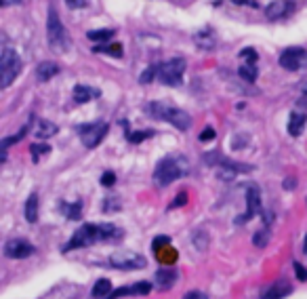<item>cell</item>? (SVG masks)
Segmentation results:
<instances>
[{
  "label": "cell",
  "instance_id": "ee69618b",
  "mask_svg": "<svg viewBox=\"0 0 307 299\" xmlns=\"http://www.w3.org/2000/svg\"><path fill=\"white\" fill-rule=\"evenodd\" d=\"M301 93L307 97V80H305V82H301Z\"/></svg>",
  "mask_w": 307,
  "mask_h": 299
},
{
  "label": "cell",
  "instance_id": "5bb4252c",
  "mask_svg": "<svg viewBox=\"0 0 307 299\" xmlns=\"http://www.w3.org/2000/svg\"><path fill=\"white\" fill-rule=\"evenodd\" d=\"M152 291V285L149 282H137V285H127L122 289L112 291L105 299H118V297H127V295H147Z\"/></svg>",
  "mask_w": 307,
  "mask_h": 299
},
{
  "label": "cell",
  "instance_id": "277c9868",
  "mask_svg": "<svg viewBox=\"0 0 307 299\" xmlns=\"http://www.w3.org/2000/svg\"><path fill=\"white\" fill-rule=\"evenodd\" d=\"M46 36H49V44L55 51L64 53L69 46V38L66 34V28H64V23H61L57 11H55L53 6L49 9V19H46Z\"/></svg>",
  "mask_w": 307,
  "mask_h": 299
},
{
  "label": "cell",
  "instance_id": "7402d4cb",
  "mask_svg": "<svg viewBox=\"0 0 307 299\" xmlns=\"http://www.w3.org/2000/svg\"><path fill=\"white\" fill-rule=\"evenodd\" d=\"M156 257H158V262H160V263H164V265H172V263L177 262L179 253H177V249H172V247L169 245V247H164V249H160V251H156Z\"/></svg>",
  "mask_w": 307,
  "mask_h": 299
},
{
  "label": "cell",
  "instance_id": "f6af8a7d",
  "mask_svg": "<svg viewBox=\"0 0 307 299\" xmlns=\"http://www.w3.org/2000/svg\"><path fill=\"white\" fill-rule=\"evenodd\" d=\"M303 251L307 253V236H305V242H303Z\"/></svg>",
  "mask_w": 307,
  "mask_h": 299
},
{
  "label": "cell",
  "instance_id": "3957f363",
  "mask_svg": "<svg viewBox=\"0 0 307 299\" xmlns=\"http://www.w3.org/2000/svg\"><path fill=\"white\" fill-rule=\"evenodd\" d=\"M187 173V162L183 158H175V156H164V158L156 164L154 171V182L158 186H169L175 179Z\"/></svg>",
  "mask_w": 307,
  "mask_h": 299
},
{
  "label": "cell",
  "instance_id": "836d02e7",
  "mask_svg": "<svg viewBox=\"0 0 307 299\" xmlns=\"http://www.w3.org/2000/svg\"><path fill=\"white\" fill-rule=\"evenodd\" d=\"M169 245H171V238H169V236H158V238L152 242V249H154V253H156V251H160V249L169 247Z\"/></svg>",
  "mask_w": 307,
  "mask_h": 299
},
{
  "label": "cell",
  "instance_id": "ac0fdd59",
  "mask_svg": "<svg viewBox=\"0 0 307 299\" xmlns=\"http://www.w3.org/2000/svg\"><path fill=\"white\" fill-rule=\"evenodd\" d=\"M59 209H61V213H64L68 219H80L82 202L80 200H76V202H61Z\"/></svg>",
  "mask_w": 307,
  "mask_h": 299
},
{
  "label": "cell",
  "instance_id": "83f0119b",
  "mask_svg": "<svg viewBox=\"0 0 307 299\" xmlns=\"http://www.w3.org/2000/svg\"><path fill=\"white\" fill-rule=\"evenodd\" d=\"M270 236H272L270 230H267V227H261V230H257L255 236H253V245L259 247V249L267 247V242H270Z\"/></svg>",
  "mask_w": 307,
  "mask_h": 299
},
{
  "label": "cell",
  "instance_id": "4dcf8cb0",
  "mask_svg": "<svg viewBox=\"0 0 307 299\" xmlns=\"http://www.w3.org/2000/svg\"><path fill=\"white\" fill-rule=\"evenodd\" d=\"M156 76H158V68H156V66H149V68L145 70V72L139 76V82H141V84H149Z\"/></svg>",
  "mask_w": 307,
  "mask_h": 299
},
{
  "label": "cell",
  "instance_id": "ab89813d",
  "mask_svg": "<svg viewBox=\"0 0 307 299\" xmlns=\"http://www.w3.org/2000/svg\"><path fill=\"white\" fill-rule=\"evenodd\" d=\"M183 299H208L204 293H200V291H190L187 295H183Z\"/></svg>",
  "mask_w": 307,
  "mask_h": 299
},
{
  "label": "cell",
  "instance_id": "30bf717a",
  "mask_svg": "<svg viewBox=\"0 0 307 299\" xmlns=\"http://www.w3.org/2000/svg\"><path fill=\"white\" fill-rule=\"evenodd\" d=\"M257 213H261V190L255 184H248L246 187V213L236 219V224H246L248 219H253Z\"/></svg>",
  "mask_w": 307,
  "mask_h": 299
},
{
  "label": "cell",
  "instance_id": "1f68e13d",
  "mask_svg": "<svg viewBox=\"0 0 307 299\" xmlns=\"http://www.w3.org/2000/svg\"><path fill=\"white\" fill-rule=\"evenodd\" d=\"M103 211L105 213H114V211H120V200L114 198V196H107L103 200Z\"/></svg>",
  "mask_w": 307,
  "mask_h": 299
},
{
  "label": "cell",
  "instance_id": "44dd1931",
  "mask_svg": "<svg viewBox=\"0 0 307 299\" xmlns=\"http://www.w3.org/2000/svg\"><path fill=\"white\" fill-rule=\"evenodd\" d=\"M109 293H112V282H109L107 278H99L95 282V287H93V291H91V295L95 299H105Z\"/></svg>",
  "mask_w": 307,
  "mask_h": 299
},
{
  "label": "cell",
  "instance_id": "4fadbf2b",
  "mask_svg": "<svg viewBox=\"0 0 307 299\" xmlns=\"http://www.w3.org/2000/svg\"><path fill=\"white\" fill-rule=\"evenodd\" d=\"M290 293H293V287H290L288 280H275L273 285L265 287L259 297H261V299H284Z\"/></svg>",
  "mask_w": 307,
  "mask_h": 299
},
{
  "label": "cell",
  "instance_id": "74e56055",
  "mask_svg": "<svg viewBox=\"0 0 307 299\" xmlns=\"http://www.w3.org/2000/svg\"><path fill=\"white\" fill-rule=\"evenodd\" d=\"M198 139H200V141H212V139H215V129H212V127H206V129L200 133Z\"/></svg>",
  "mask_w": 307,
  "mask_h": 299
},
{
  "label": "cell",
  "instance_id": "f1b7e54d",
  "mask_svg": "<svg viewBox=\"0 0 307 299\" xmlns=\"http://www.w3.org/2000/svg\"><path fill=\"white\" fill-rule=\"evenodd\" d=\"M30 152H32V160L38 162L44 154H49V152H51V146H49V144H32Z\"/></svg>",
  "mask_w": 307,
  "mask_h": 299
},
{
  "label": "cell",
  "instance_id": "9a60e30c",
  "mask_svg": "<svg viewBox=\"0 0 307 299\" xmlns=\"http://www.w3.org/2000/svg\"><path fill=\"white\" fill-rule=\"evenodd\" d=\"M305 124H307V114L295 110V112L290 114V120H288V133H290L293 137H299V135L303 133Z\"/></svg>",
  "mask_w": 307,
  "mask_h": 299
},
{
  "label": "cell",
  "instance_id": "4316f807",
  "mask_svg": "<svg viewBox=\"0 0 307 299\" xmlns=\"http://www.w3.org/2000/svg\"><path fill=\"white\" fill-rule=\"evenodd\" d=\"M95 53H103V55H109V57H122V44H99L93 49Z\"/></svg>",
  "mask_w": 307,
  "mask_h": 299
},
{
  "label": "cell",
  "instance_id": "7bdbcfd3",
  "mask_svg": "<svg viewBox=\"0 0 307 299\" xmlns=\"http://www.w3.org/2000/svg\"><path fill=\"white\" fill-rule=\"evenodd\" d=\"M293 187H295V179H288V182L284 179V190H293Z\"/></svg>",
  "mask_w": 307,
  "mask_h": 299
},
{
  "label": "cell",
  "instance_id": "ba28073f",
  "mask_svg": "<svg viewBox=\"0 0 307 299\" xmlns=\"http://www.w3.org/2000/svg\"><path fill=\"white\" fill-rule=\"evenodd\" d=\"M109 265L116 267V270H143L147 265V259L139 253L124 251V253H114L109 257Z\"/></svg>",
  "mask_w": 307,
  "mask_h": 299
},
{
  "label": "cell",
  "instance_id": "603a6c76",
  "mask_svg": "<svg viewBox=\"0 0 307 299\" xmlns=\"http://www.w3.org/2000/svg\"><path fill=\"white\" fill-rule=\"evenodd\" d=\"M26 219L30 224L38 222V194H30V198L26 202Z\"/></svg>",
  "mask_w": 307,
  "mask_h": 299
},
{
  "label": "cell",
  "instance_id": "f546056e",
  "mask_svg": "<svg viewBox=\"0 0 307 299\" xmlns=\"http://www.w3.org/2000/svg\"><path fill=\"white\" fill-rule=\"evenodd\" d=\"M149 137H154V131H133V133H127V139L131 144H141Z\"/></svg>",
  "mask_w": 307,
  "mask_h": 299
},
{
  "label": "cell",
  "instance_id": "d590c367",
  "mask_svg": "<svg viewBox=\"0 0 307 299\" xmlns=\"http://www.w3.org/2000/svg\"><path fill=\"white\" fill-rule=\"evenodd\" d=\"M185 202H187V194H185V192H179V194L175 196V200H172L171 209H179V207H183Z\"/></svg>",
  "mask_w": 307,
  "mask_h": 299
},
{
  "label": "cell",
  "instance_id": "6da1fadb",
  "mask_svg": "<svg viewBox=\"0 0 307 299\" xmlns=\"http://www.w3.org/2000/svg\"><path fill=\"white\" fill-rule=\"evenodd\" d=\"M122 230L116 227L114 224H84L74 232L72 240L64 247V253L74 249H84L91 245H97V242H109V240H118L120 238Z\"/></svg>",
  "mask_w": 307,
  "mask_h": 299
},
{
  "label": "cell",
  "instance_id": "8fae6325",
  "mask_svg": "<svg viewBox=\"0 0 307 299\" xmlns=\"http://www.w3.org/2000/svg\"><path fill=\"white\" fill-rule=\"evenodd\" d=\"M32 253H36V249L23 238H11L4 242V255L9 259H26Z\"/></svg>",
  "mask_w": 307,
  "mask_h": 299
},
{
  "label": "cell",
  "instance_id": "d6a6232c",
  "mask_svg": "<svg viewBox=\"0 0 307 299\" xmlns=\"http://www.w3.org/2000/svg\"><path fill=\"white\" fill-rule=\"evenodd\" d=\"M240 59L248 61V64H255V61L259 59V55H257L255 49H242V51H240Z\"/></svg>",
  "mask_w": 307,
  "mask_h": 299
},
{
  "label": "cell",
  "instance_id": "d6986e66",
  "mask_svg": "<svg viewBox=\"0 0 307 299\" xmlns=\"http://www.w3.org/2000/svg\"><path fill=\"white\" fill-rule=\"evenodd\" d=\"M59 127L55 122H49V120H40L38 122V129H36V137L38 139H49L53 135H57Z\"/></svg>",
  "mask_w": 307,
  "mask_h": 299
},
{
  "label": "cell",
  "instance_id": "8d00e7d4",
  "mask_svg": "<svg viewBox=\"0 0 307 299\" xmlns=\"http://www.w3.org/2000/svg\"><path fill=\"white\" fill-rule=\"evenodd\" d=\"M293 265H295L297 278H299V280H301V282H307V267H303V265H301V263H299V262H295Z\"/></svg>",
  "mask_w": 307,
  "mask_h": 299
},
{
  "label": "cell",
  "instance_id": "b9f144b4",
  "mask_svg": "<svg viewBox=\"0 0 307 299\" xmlns=\"http://www.w3.org/2000/svg\"><path fill=\"white\" fill-rule=\"evenodd\" d=\"M21 0H0V4L2 6H11V4H19Z\"/></svg>",
  "mask_w": 307,
  "mask_h": 299
},
{
  "label": "cell",
  "instance_id": "d4e9b609",
  "mask_svg": "<svg viewBox=\"0 0 307 299\" xmlns=\"http://www.w3.org/2000/svg\"><path fill=\"white\" fill-rule=\"evenodd\" d=\"M238 74H240L242 80H246V82H255L257 76H259L255 64H244V66H240L238 68Z\"/></svg>",
  "mask_w": 307,
  "mask_h": 299
},
{
  "label": "cell",
  "instance_id": "ffe728a7",
  "mask_svg": "<svg viewBox=\"0 0 307 299\" xmlns=\"http://www.w3.org/2000/svg\"><path fill=\"white\" fill-rule=\"evenodd\" d=\"M154 280H156V285H158V287L167 289V287H171L172 282L177 280V272L175 270H158V272H156V276H154Z\"/></svg>",
  "mask_w": 307,
  "mask_h": 299
},
{
  "label": "cell",
  "instance_id": "7c38bea8",
  "mask_svg": "<svg viewBox=\"0 0 307 299\" xmlns=\"http://www.w3.org/2000/svg\"><path fill=\"white\" fill-rule=\"evenodd\" d=\"M295 9H297V4L293 0H273L272 4L265 6V15H267V19H282V17L293 15Z\"/></svg>",
  "mask_w": 307,
  "mask_h": 299
},
{
  "label": "cell",
  "instance_id": "60d3db41",
  "mask_svg": "<svg viewBox=\"0 0 307 299\" xmlns=\"http://www.w3.org/2000/svg\"><path fill=\"white\" fill-rule=\"evenodd\" d=\"M69 9H82V6L86 4V0H66Z\"/></svg>",
  "mask_w": 307,
  "mask_h": 299
},
{
  "label": "cell",
  "instance_id": "f35d334b",
  "mask_svg": "<svg viewBox=\"0 0 307 299\" xmlns=\"http://www.w3.org/2000/svg\"><path fill=\"white\" fill-rule=\"evenodd\" d=\"M234 4H240V6H253V9H257L259 2L257 0H232Z\"/></svg>",
  "mask_w": 307,
  "mask_h": 299
},
{
  "label": "cell",
  "instance_id": "e575fe53",
  "mask_svg": "<svg viewBox=\"0 0 307 299\" xmlns=\"http://www.w3.org/2000/svg\"><path fill=\"white\" fill-rule=\"evenodd\" d=\"M116 184V175L112 171H105L103 175H101V186H105V187H112Z\"/></svg>",
  "mask_w": 307,
  "mask_h": 299
},
{
  "label": "cell",
  "instance_id": "7a4b0ae2",
  "mask_svg": "<svg viewBox=\"0 0 307 299\" xmlns=\"http://www.w3.org/2000/svg\"><path fill=\"white\" fill-rule=\"evenodd\" d=\"M145 114L158 118V120H167L171 122L172 127H177L179 131H187L192 127V116L183 112V110L179 108H171L167 104H162V101H149V104H145Z\"/></svg>",
  "mask_w": 307,
  "mask_h": 299
},
{
  "label": "cell",
  "instance_id": "e0dca14e",
  "mask_svg": "<svg viewBox=\"0 0 307 299\" xmlns=\"http://www.w3.org/2000/svg\"><path fill=\"white\" fill-rule=\"evenodd\" d=\"M57 72H59V66L53 64V61H42V64L36 68V76H38V80L40 82L51 80L53 76H57Z\"/></svg>",
  "mask_w": 307,
  "mask_h": 299
},
{
  "label": "cell",
  "instance_id": "8992f818",
  "mask_svg": "<svg viewBox=\"0 0 307 299\" xmlns=\"http://www.w3.org/2000/svg\"><path fill=\"white\" fill-rule=\"evenodd\" d=\"M183 72H185V59L183 57H175V59H169L167 64H162L158 68V78H160L162 84L177 86V84H181Z\"/></svg>",
  "mask_w": 307,
  "mask_h": 299
},
{
  "label": "cell",
  "instance_id": "9c48e42d",
  "mask_svg": "<svg viewBox=\"0 0 307 299\" xmlns=\"http://www.w3.org/2000/svg\"><path fill=\"white\" fill-rule=\"evenodd\" d=\"M280 66L288 70V72H297V70H301L305 64H307V51L301 49V46H288L280 53Z\"/></svg>",
  "mask_w": 307,
  "mask_h": 299
},
{
  "label": "cell",
  "instance_id": "5b68a950",
  "mask_svg": "<svg viewBox=\"0 0 307 299\" xmlns=\"http://www.w3.org/2000/svg\"><path fill=\"white\" fill-rule=\"evenodd\" d=\"M21 59L19 55L15 53L13 49H4L2 55H0V86L6 89V86H11V82L21 74Z\"/></svg>",
  "mask_w": 307,
  "mask_h": 299
},
{
  "label": "cell",
  "instance_id": "cb8c5ba5",
  "mask_svg": "<svg viewBox=\"0 0 307 299\" xmlns=\"http://www.w3.org/2000/svg\"><path fill=\"white\" fill-rule=\"evenodd\" d=\"M89 40H93V42H107L109 38L114 36V30L112 28H103V30H91L89 34Z\"/></svg>",
  "mask_w": 307,
  "mask_h": 299
},
{
  "label": "cell",
  "instance_id": "2e32d148",
  "mask_svg": "<svg viewBox=\"0 0 307 299\" xmlns=\"http://www.w3.org/2000/svg\"><path fill=\"white\" fill-rule=\"evenodd\" d=\"M101 91L99 89H91L89 84H76L74 86V101L76 104H86L93 97H99Z\"/></svg>",
  "mask_w": 307,
  "mask_h": 299
},
{
  "label": "cell",
  "instance_id": "484cf974",
  "mask_svg": "<svg viewBox=\"0 0 307 299\" xmlns=\"http://www.w3.org/2000/svg\"><path fill=\"white\" fill-rule=\"evenodd\" d=\"M194 40L198 46H202V49H212L215 46V38H212L210 34V30H204V32H198L194 36Z\"/></svg>",
  "mask_w": 307,
  "mask_h": 299
},
{
  "label": "cell",
  "instance_id": "52a82bcc",
  "mask_svg": "<svg viewBox=\"0 0 307 299\" xmlns=\"http://www.w3.org/2000/svg\"><path fill=\"white\" fill-rule=\"evenodd\" d=\"M78 131H80L82 135V144L84 148H97L101 141L105 139L107 131H109V124L107 122H93V124H82V127H78Z\"/></svg>",
  "mask_w": 307,
  "mask_h": 299
}]
</instances>
